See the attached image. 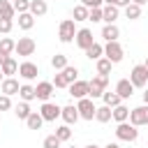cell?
<instances>
[{
    "mask_svg": "<svg viewBox=\"0 0 148 148\" xmlns=\"http://www.w3.org/2000/svg\"><path fill=\"white\" fill-rule=\"evenodd\" d=\"M72 16H74V21H88V7L76 5V7H74V12H72Z\"/></svg>",
    "mask_w": 148,
    "mask_h": 148,
    "instance_id": "35",
    "label": "cell"
},
{
    "mask_svg": "<svg viewBox=\"0 0 148 148\" xmlns=\"http://www.w3.org/2000/svg\"><path fill=\"white\" fill-rule=\"evenodd\" d=\"M116 18H118V7L111 5V2H106V5L102 7V21H106V23H116Z\"/></svg>",
    "mask_w": 148,
    "mask_h": 148,
    "instance_id": "18",
    "label": "cell"
},
{
    "mask_svg": "<svg viewBox=\"0 0 148 148\" xmlns=\"http://www.w3.org/2000/svg\"><path fill=\"white\" fill-rule=\"evenodd\" d=\"M143 104H148V88L143 90Z\"/></svg>",
    "mask_w": 148,
    "mask_h": 148,
    "instance_id": "46",
    "label": "cell"
},
{
    "mask_svg": "<svg viewBox=\"0 0 148 148\" xmlns=\"http://www.w3.org/2000/svg\"><path fill=\"white\" fill-rule=\"evenodd\" d=\"M12 5H14V12L16 14H23V12L30 9V0H14Z\"/></svg>",
    "mask_w": 148,
    "mask_h": 148,
    "instance_id": "37",
    "label": "cell"
},
{
    "mask_svg": "<svg viewBox=\"0 0 148 148\" xmlns=\"http://www.w3.org/2000/svg\"><path fill=\"white\" fill-rule=\"evenodd\" d=\"M88 21L99 23V21H102V7H92V9H88Z\"/></svg>",
    "mask_w": 148,
    "mask_h": 148,
    "instance_id": "39",
    "label": "cell"
},
{
    "mask_svg": "<svg viewBox=\"0 0 148 148\" xmlns=\"http://www.w3.org/2000/svg\"><path fill=\"white\" fill-rule=\"evenodd\" d=\"M2 79H5V74H2V72H0V83H2Z\"/></svg>",
    "mask_w": 148,
    "mask_h": 148,
    "instance_id": "49",
    "label": "cell"
},
{
    "mask_svg": "<svg viewBox=\"0 0 148 148\" xmlns=\"http://www.w3.org/2000/svg\"><path fill=\"white\" fill-rule=\"evenodd\" d=\"M12 28H14V21H12V18H0V32H2V35L12 32Z\"/></svg>",
    "mask_w": 148,
    "mask_h": 148,
    "instance_id": "40",
    "label": "cell"
},
{
    "mask_svg": "<svg viewBox=\"0 0 148 148\" xmlns=\"http://www.w3.org/2000/svg\"><path fill=\"white\" fill-rule=\"evenodd\" d=\"M69 148H74V146H69Z\"/></svg>",
    "mask_w": 148,
    "mask_h": 148,
    "instance_id": "52",
    "label": "cell"
},
{
    "mask_svg": "<svg viewBox=\"0 0 148 148\" xmlns=\"http://www.w3.org/2000/svg\"><path fill=\"white\" fill-rule=\"evenodd\" d=\"M125 18H130V21L141 18V7H139V5H134V2H130V5L125 7Z\"/></svg>",
    "mask_w": 148,
    "mask_h": 148,
    "instance_id": "31",
    "label": "cell"
},
{
    "mask_svg": "<svg viewBox=\"0 0 148 148\" xmlns=\"http://www.w3.org/2000/svg\"><path fill=\"white\" fill-rule=\"evenodd\" d=\"M102 99H104V104H106V106H111V109H113V106H118V104L123 102V99L118 97V92H116V90H113V92L104 90V92H102Z\"/></svg>",
    "mask_w": 148,
    "mask_h": 148,
    "instance_id": "29",
    "label": "cell"
},
{
    "mask_svg": "<svg viewBox=\"0 0 148 148\" xmlns=\"http://www.w3.org/2000/svg\"><path fill=\"white\" fill-rule=\"evenodd\" d=\"M51 83H53V88H67V86H69V83L65 81V76H62L60 72H58V74L53 76V81H51Z\"/></svg>",
    "mask_w": 148,
    "mask_h": 148,
    "instance_id": "41",
    "label": "cell"
},
{
    "mask_svg": "<svg viewBox=\"0 0 148 148\" xmlns=\"http://www.w3.org/2000/svg\"><path fill=\"white\" fill-rule=\"evenodd\" d=\"M116 92H118V97H120V99H127V97H132V92H134V86H132V81H130V79H120V81L116 83Z\"/></svg>",
    "mask_w": 148,
    "mask_h": 148,
    "instance_id": "14",
    "label": "cell"
},
{
    "mask_svg": "<svg viewBox=\"0 0 148 148\" xmlns=\"http://www.w3.org/2000/svg\"><path fill=\"white\" fill-rule=\"evenodd\" d=\"M130 81L134 88H146L148 86V69L143 65H134L132 72H130Z\"/></svg>",
    "mask_w": 148,
    "mask_h": 148,
    "instance_id": "4",
    "label": "cell"
},
{
    "mask_svg": "<svg viewBox=\"0 0 148 148\" xmlns=\"http://www.w3.org/2000/svg\"><path fill=\"white\" fill-rule=\"evenodd\" d=\"M95 120L97 123H109L111 120V106H106V104L104 106H97L95 109Z\"/></svg>",
    "mask_w": 148,
    "mask_h": 148,
    "instance_id": "28",
    "label": "cell"
},
{
    "mask_svg": "<svg viewBox=\"0 0 148 148\" xmlns=\"http://www.w3.org/2000/svg\"><path fill=\"white\" fill-rule=\"evenodd\" d=\"M25 125H28V130H42V125H44V118L39 116V111H32V113L25 118Z\"/></svg>",
    "mask_w": 148,
    "mask_h": 148,
    "instance_id": "24",
    "label": "cell"
},
{
    "mask_svg": "<svg viewBox=\"0 0 148 148\" xmlns=\"http://www.w3.org/2000/svg\"><path fill=\"white\" fill-rule=\"evenodd\" d=\"M130 2H132V0H111V5H116L118 9H120V7H127Z\"/></svg>",
    "mask_w": 148,
    "mask_h": 148,
    "instance_id": "44",
    "label": "cell"
},
{
    "mask_svg": "<svg viewBox=\"0 0 148 148\" xmlns=\"http://www.w3.org/2000/svg\"><path fill=\"white\" fill-rule=\"evenodd\" d=\"M32 25H35V16H32L30 12L18 14V28H21V30H30Z\"/></svg>",
    "mask_w": 148,
    "mask_h": 148,
    "instance_id": "26",
    "label": "cell"
},
{
    "mask_svg": "<svg viewBox=\"0 0 148 148\" xmlns=\"http://www.w3.org/2000/svg\"><path fill=\"white\" fill-rule=\"evenodd\" d=\"M106 83H109V76H104V74H97V76H92L90 81H88V97H102V92L106 90Z\"/></svg>",
    "mask_w": 148,
    "mask_h": 148,
    "instance_id": "1",
    "label": "cell"
},
{
    "mask_svg": "<svg viewBox=\"0 0 148 148\" xmlns=\"http://www.w3.org/2000/svg\"><path fill=\"white\" fill-rule=\"evenodd\" d=\"M86 148H99V146H95V143H90V146H86Z\"/></svg>",
    "mask_w": 148,
    "mask_h": 148,
    "instance_id": "48",
    "label": "cell"
},
{
    "mask_svg": "<svg viewBox=\"0 0 148 148\" xmlns=\"http://www.w3.org/2000/svg\"><path fill=\"white\" fill-rule=\"evenodd\" d=\"M81 5H83V7H88V9H92V7H102V5H104V0H81Z\"/></svg>",
    "mask_w": 148,
    "mask_h": 148,
    "instance_id": "43",
    "label": "cell"
},
{
    "mask_svg": "<svg viewBox=\"0 0 148 148\" xmlns=\"http://www.w3.org/2000/svg\"><path fill=\"white\" fill-rule=\"evenodd\" d=\"M136 136H139V130L132 125V123H118V127H116V139L118 141H136Z\"/></svg>",
    "mask_w": 148,
    "mask_h": 148,
    "instance_id": "3",
    "label": "cell"
},
{
    "mask_svg": "<svg viewBox=\"0 0 148 148\" xmlns=\"http://www.w3.org/2000/svg\"><path fill=\"white\" fill-rule=\"evenodd\" d=\"M0 72H2L5 76H12V74H16V72H18V62L9 56V58H5V60L0 62Z\"/></svg>",
    "mask_w": 148,
    "mask_h": 148,
    "instance_id": "19",
    "label": "cell"
},
{
    "mask_svg": "<svg viewBox=\"0 0 148 148\" xmlns=\"http://www.w3.org/2000/svg\"><path fill=\"white\" fill-rule=\"evenodd\" d=\"M56 136H58L60 141H69V139H72V130H69V125H60V127H56Z\"/></svg>",
    "mask_w": 148,
    "mask_h": 148,
    "instance_id": "36",
    "label": "cell"
},
{
    "mask_svg": "<svg viewBox=\"0 0 148 148\" xmlns=\"http://www.w3.org/2000/svg\"><path fill=\"white\" fill-rule=\"evenodd\" d=\"M95 104H92V99L90 97H81L79 102H76V111H79V118H83V120H92L95 118Z\"/></svg>",
    "mask_w": 148,
    "mask_h": 148,
    "instance_id": "5",
    "label": "cell"
},
{
    "mask_svg": "<svg viewBox=\"0 0 148 148\" xmlns=\"http://www.w3.org/2000/svg\"><path fill=\"white\" fill-rule=\"evenodd\" d=\"M14 113H16V118H18V120H25V118H28V116H30L32 111H30V104L21 99V102H18V104L14 106Z\"/></svg>",
    "mask_w": 148,
    "mask_h": 148,
    "instance_id": "27",
    "label": "cell"
},
{
    "mask_svg": "<svg viewBox=\"0 0 148 148\" xmlns=\"http://www.w3.org/2000/svg\"><path fill=\"white\" fill-rule=\"evenodd\" d=\"M134 127H141V125H148V104H141L136 109L130 111V118H127Z\"/></svg>",
    "mask_w": 148,
    "mask_h": 148,
    "instance_id": "7",
    "label": "cell"
},
{
    "mask_svg": "<svg viewBox=\"0 0 148 148\" xmlns=\"http://www.w3.org/2000/svg\"><path fill=\"white\" fill-rule=\"evenodd\" d=\"M18 88H21V86H18V81H16V79H12V76L2 79V83H0V92H2V95H9V97H12V95H16V92H18Z\"/></svg>",
    "mask_w": 148,
    "mask_h": 148,
    "instance_id": "15",
    "label": "cell"
},
{
    "mask_svg": "<svg viewBox=\"0 0 148 148\" xmlns=\"http://www.w3.org/2000/svg\"><path fill=\"white\" fill-rule=\"evenodd\" d=\"M74 42H76V46L79 49H88L92 42H95V37H92V30L90 28H81V30H76V35H74Z\"/></svg>",
    "mask_w": 148,
    "mask_h": 148,
    "instance_id": "10",
    "label": "cell"
},
{
    "mask_svg": "<svg viewBox=\"0 0 148 148\" xmlns=\"http://www.w3.org/2000/svg\"><path fill=\"white\" fill-rule=\"evenodd\" d=\"M35 49H37V44H35L32 37H18V42H16V46H14V53L28 58V56L35 53Z\"/></svg>",
    "mask_w": 148,
    "mask_h": 148,
    "instance_id": "6",
    "label": "cell"
},
{
    "mask_svg": "<svg viewBox=\"0 0 148 148\" xmlns=\"http://www.w3.org/2000/svg\"><path fill=\"white\" fill-rule=\"evenodd\" d=\"M60 109H62V106H58V104H53V102H44L42 109H39V116L44 118V123H53L56 118H60Z\"/></svg>",
    "mask_w": 148,
    "mask_h": 148,
    "instance_id": "9",
    "label": "cell"
},
{
    "mask_svg": "<svg viewBox=\"0 0 148 148\" xmlns=\"http://www.w3.org/2000/svg\"><path fill=\"white\" fill-rule=\"evenodd\" d=\"M104 2H111V0H104Z\"/></svg>",
    "mask_w": 148,
    "mask_h": 148,
    "instance_id": "51",
    "label": "cell"
},
{
    "mask_svg": "<svg viewBox=\"0 0 148 148\" xmlns=\"http://www.w3.org/2000/svg\"><path fill=\"white\" fill-rule=\"evenodd\" d=\"M14 5L9 0H0V18H14Z\"/></svg>",
    "mask_w": 148,
    "mask_h": 148,
    "instance_id": "30",
    "label": "cell"
},
{
    "mask_svg": "<svg viewBox=\"0 0 148 148\" xmlns=\"http://www.w3.org/2000/svg\"><path fill=\"white\" fill-rule=\"evenodd\" d=\"M74 23H76L74 18H65V21L58 25V37H60L62 44L74 42V35H76V25H74Z\"/></svg>",
    "mask_w": 148,
    "mask_h": 148,
    "instance_id": "2",
    "label": "cell"
},
{
    "mask_svg": "<svg viewBox=\"0 0 148 148\" xmlns=\"http://www.w3.org/2000/svg\"><path fill=\"white\" fill-rule=\"evenodd\" d=\"M51 65H53V69H58V72H60V69H65L69 62H67V56H62V53H56V56L51 58Z\"/></svg>",
    "mask_w": 148,
    "mask_h": 148,
    "instance_id": "34",
    "label": "cell"
},
{
    "mask_svg": "<svg viewBox=\"0 0 148 148\" xmlns=\"http://www.w3.org/2000/svg\"><path fill=\"white\" fill-rule=\"evenodd\" d=\"M60 74L65 76V81H67V83H74V81L79 79V69H76V67H72V65H67L65 69H60Z\"/></svg>",
    "mask_w": 148,
    "mask_h": 148,
    "instance_id": "33",
    "label": "cell"
},
{
    "mask_svg": "<svg viewBox=\"0 0 148 148\" xmlns=\"http://www.w3.org/2000/svg\"><path fill=\"white\" fill-rule=\"evenodd\" d=\"M95 62H97V74H104V76H109V72H111V65H113V62H111L106 56H104V58H97Z\"/></svg>",
    "mask_w": 148,
    "mask_h": 148,
    "instance_id": "32",
    "label": "cell"
},
{
    "mask_svg": "<svg viewBox=\"0 0 148 148\" xmlns=\"http://www.w3.org/2000/svg\"><path fill=\"white\" fill-rule=\"evenodd\" d=\"M102 37H104L106 42H116V39L120 37V30H118V25H116V23H106V25L102 28Z\"/></svg>",
    "mask_w": 148,
    "mask_h": 148,
    "instance_id": "22",
    "label": "cell"
},
{
    "mask_svg": "<svg viewBox=\"0 0 148 148\" xmlns=\"http://www.w3.org/2000/svg\"><path fill=\"white\" fill-rule=\"evenodd\" d=\"M132 2H134V5H139V7H143V5L148 2V0H132Z\"/></svg>",
    "mask_w": 148,
    "mask_h": 148,
    "instance_id": "45",
    "label": "cell"
},
{
    "mask_svg": "<svg viewBox=\"0 0 148 148\" xmlns=\"http://www.w3.org/2000/svg\"><path fill=\"white\" fill-rule=\"evenodd\" d=\"M111 118H113L116 123H125V120L130 118V109H127V106L120 102L118 106H113V109H111Z\"/></svg>",
    "mask_w": 148,
    "mask_h": 148,
    "instance_id": "20",
    "label": "cell"
},
{
    "mask_svg": "<svg viewBox=\"0 0 148 148\" xmlns=\"http://www.w3.org/2000/svg\"><path fill=\"white\" fill-rule=\"evenodd\" d=\"M53 83L51 81H39L37 86H35V92H37V99H42V102H49V97L53 95Z\"/></svg>",
    "mask_w": 148,
    "mask_h": 148,
    "instance_id": "13",
    "label": "cell"
},
{
    "mask_svg": "<svg viewBox=\"0 0 148 148\" xmlns=\"http://www.w3.org/2000/svg\"><path fill=\"white\" fill-rule=\"evenodd\" d=\"M18 74H21L25 81H32V79H37L39 69H37V65H35V62L25 60V62H21V65H18Z\"/></svg>",
    "mask_w": 148,
    "mask_h": 148,
    "instance_id": "12",
    "label": "cell"
},
{
    "mask_svg": "<svg viewBox=\"0 0 148 148\" xmlns=\"http://www.w3.org/2000/svg\"><path fill=\"white\" fill-rule=\"evenodd\" d=\"M143 67H146V69H148V58H146V62H143Z\"/></svg>",
    "mask_w": 148,
    "mask_h": 148,
    "instance_id": "50",
    "label": "cell"
},
{
    "mask_svg": "<svg viewBox=\"0 0 148 148\" xmlns=\"http://www.w3.org/2000/svg\"><path fill=\"white\" fill-rule=\"evenodd\" d=\"M86 56H88L90 60H97V58H102V56H104V46H102L99 42H92V44L86 49Z\"/></svg>",
    "mask_w": 148,
    "mask_h": 148,
    "instance_id": "25",
    "label": "cell"
},
{
    "mask_svg": "<svg viewBox=\"0 0 148 148\" xmlns=\"http://www.w3.org/2000/svg\"><path fill=\"white\" fill-rule=\"evenodd\" d=\"M12 109V97L9 95H0V111H9Z\"/></svg>",
    "mask_w": 148,
    "mask_h": 148,
    "instance_id": "42",
    "label": "cell"
},
{
    "mask_svg": "<svg viewBox=\"0 0 148 148\" xmlns=\"http://www.w3.org/2000/svg\"><path fill=\"white\" fill-rule=\"evenodd\" d=\"M18 97H21L23 102H32V99H37L35 86H30V83H23V86L18 88Z\"/></svg>",
    "mask_w": 148,
    "mask_h": 148,
    "instance_id": "23",
    "label": "cell"
},
{
    "mask_svg": "<svg viewBox=\"0 0 148 148\" xmlns=\"http://www.w3.org/2000/svg\"><path fill=\"white\" fill-rule=\"evenodd\" d=\"M28 12L37 18V16H44L49 12V5H46V0H30V9Z\"/></svg>",
    "mask_w": 148,
    "mask_h": 148,
    "instance_id": "21",
    "label": "cell"
},
{
    "mask_svg": "<svg viewBox=\"0 0 148 148\" xmlns=\"http://www.w3.org/2000/svg\"><path fill=\"white\" fill-rule=\"evenodd\" d=\"M104 148H120V146H118V143H106Z\"/></svg>",
    "mask_w": 148,
    "mask_h": 148,
    "instance_id": "47",
    "label": "cell"
},
{
    "mask_svg": "<svg viewBox=\"0 0 148 148\" xmlns=\"http://www.w3.org/2000/svg\"><path fill=\"white\" fill-rule=\"evenodd\" d=\"M104 56L116 65V62H120V60H123L125 51H123V46H120V44H118V39H116V42H106V46H104Z\"/></svg>",
    "mask_w": 148,
    "mask_h": 148,
    "instance_id": "8",
    "label": "cell"
},
{
    "mask_svg": "<svg viewBox=\"0 0 148 148\" xmlns=\"http://www.w3.org/2000/svg\"><path fill=\"white\" fill-rule=\"evenodd\" d=\"M60 143H62V141H60L56 134H49V136L44 139V143H42V146H44V148H60Z\"/></svg>",
    "mask_w": 148,
    "mask_h": 148,
    "instance_id": "38",
    "label": "cell"
},
{
    "mask_svg": "<svg viewBox=\"0 0 148 148\" xmlns=\"http://www.w3.org/2000/svg\"><path fill=\"white\" fill-rule=\"evenodd\" d=\"M67 90H69V95H72V97H76V99H81V97H88V81H81V79H76L74 83H69V86H67Z\"/></svg>",
    "mask_w": 148,
    "mask_h": 148,
    "instance_id": "11",
    "label": "cell"
},
{
    "mask_svg": "<svg viewBox=\"0 0 148 148\" xmlns=\"http://www.w3.org/2000/svg\"><path fill=\"white\" fill-rule=\"evenodd\" d=\"M14 46H16V42H14L12 37H2V39H0V62L14 53Z\"/></svg>",
    "mask_w": 148,
    "mask_h": 148,
    "instance_id": "17",
    "label": "cell"
},
{
    "mask_svg": "<svg viewBox=\"0 0 148 148\" xmlns=\"http://www.w3.org/2000/svg\"><path fill=\"white\" fill-rule=\"evenodd\" d=\"M60 118L65 120V125H72V123H76V120H79V111H76V106H74V104H67V106H62V109H60Z\"/></svg>",
    "mask_w": 148,
    "mask_h": 148,
    "instance_id": "16",
    "label": "cell"
}]
</instances>
